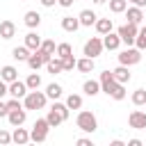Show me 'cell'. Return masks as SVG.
<instances>
[{
  "instance_id": "6da1fadb",
  "label": "cell",
  "mask_w": 146,
  "mask_h": 146,
  "mask_svg": "<svg viewBox=\"0 0 146 146\" xmlns=\"http://www.w3.org/2000/svg\"><path fill=\"white\" fill-rule=\"evenodd\" d=\"M46 100H48V96H46L43 91L30 89L27 96L23 98V107H25V110H43V107H46Z\"/></svg>"
},
{
  "instance_id": "7a4b0ae2",
  "label": "cell",
  "mask_w": 146,
  "mask_h": 146,
  "mask_svg": "<svg viewBox=\"0 0 146 146\" xmlns=\"http://www.w3.org/2000/svg\"><path fill=\"white\" fill-rule=\"evenodd\" d=\"M50 59H52V55H48L46 50L36 48V50H32V52H30V57H27V66H30L32 71H39V68H41V66H46Z\"/></svg>"
},
{
  "instance_id": "3957f363",
  "label": "cell",
  "mask_w": 146,
  "mask_h": 146,
  "mask_svg": "<svg viewBox=\"0 0 146 146\" xmlns=\"http://www.w3.org/2000/svg\"><path fill=\"white\" fill-rule=\"evenodd\" d=\"M75 123H78V128H80L82 132H96V128H98V121H96V116H94L91 112H87V110L78 114Z\"/></svg>"
},
{
  "instance_id": "277c9868",
  "label": "cell",
  "mask_w": 146,
  "mask_h": 146,
  "mask_svg": "<svg viewBox=\"0 0 146 146\" xmlns=\"http://www.w3.org/2000/svg\"><path fill=\"white\" fill-rule=\"evenodd\" d=\"M48 130H50V123H48V119H36V121H34V125H32L30 139H32V141H46V137H48Z\"/></svg>"
},
{
  "instance_id": "5b68a950",
  "label": "cell",
  "mask_w": 146,
  "mask_h": 146,
  "mask_svg": "<svg viewBox=\"0 0 146 146\" xmlns=\"http://www.w3.org/2000/svg\"><path fill=\"white\" fill-rule=\"evenodd\" d=\"M139 62H141V50L137 46L119 52V64H123V66H132V64H139Z\"/></svg>"
},
{
  "instance_id": "8992f818",
  "label": "cell",
  "mask_w": 146,
  "mask_h": 146,
  "mask_svg": "<svg viewBox=\"0 0 146 146\" xmlns=\"http://www.w3.org/2000/svg\"><path fill=\"white\" fill-rule=\"evenodd\" d=\"M116 32H119L121 41H123V43H128V46H132V43H135V39H137V34H139L137 25H135V23H130V21H128L125 25H121Z\"/></svg>"
},
{
  "instance_id": "52a82bcc",
  "label": "cell",
  "mask_w": 146,
  "mask_h": 146,
  "mask_svg": "<svg viewBox=\"0 0 146 146\" xmlns=\"http://www.w3.org/2000/svg\"><path fill=\"white\" fill-rule=\"evenodd\" d=\"M103 48H105V46H103V39H100V36H91V39L84 43V55L96 59V57L103 52Z\"/></svg>"
},
{
  "instance_id": "ba28073f",
  "label": "cell",
  "mask_w": 146,
  "mask_h": 146,
  "mask_svg": "<svg viewBox=\"0 0 146 146\" xmlns=\"http://www.w3.org/2000/svg\"><path fill=\"white\" fill-rule=\"evenodd\" d=\"M116 80H114V73L112 71H103L100 73V91H105L107 96H112V91L116 89Z\"/></svg>"
},
{
  "instance_id": "9c48e42d",
  "label": "cell",
  "mask_w": 146,
  "mask_h": 146,
  "mask_svg": "<svg viewBox=\"0 0 146 146\" xmlns=\"http://www.w3.org/2000/svg\"><path fill=\"white\" fill-rule=\"evenodd\" d=\"M128 123H130V128H135V130H146V112H141V110L130 112Z\"/></svg>"
},
{
  "instance_id": "30bf717a",
  "label": "cell",
  "mask_w": 146,
  "mask_h": 146,
  "mask_svg": "<svg viewBox=\"0 0 146 146\" xmlns=\"http://www.w3.org/2000/svg\"><path fill=\"white\" fill-rule=\"evenodd\" d=\"M27 84L25 82H21V80H14V82H9V94L14 96V98H25L27 96Z\"/></svg>"
},
{
  "instance_id": "8fae6325",
  "label": "cell",
  "mask_w": 146,
  "mask_h": 146,
  "mask_svg": "<svg viewBox=\"0 0 146 146\" xmlns=\"http://www.w3.org/2000/svg\"><path fill=\"white\" fill-rule=\"evenodd\" d=\"M103 46H105L107 50H116V48L121 46V36H119V32H116V34H114V32L103 34Z\"/></svg>"
},
{
  "instance_id": "7c38bea8",
  "label": "cell",
  "mask_w": 146,
  "mask_h": 146,
  "mask_svg": "<svg viewBox=\"0 0 146 146\" xmlns=\"http://www.w3.org/2000/svg\"><path fill=\"white\" fill-rule=\"evenodd\" d=\"M25 107H21V110H9V114H7V119H9V123L16 128V125H23L25 123Z\"/></svg>"
},
{
  "instance_id": "4fadbf2b",
  "label": "cell",
  "mask_w": 146,
  "mask_h": 146,
  "mask_svg": "<svg viewBox=\"0 0 146 146\" xmlns=\"http://www.w3.org/2000/svg\"><path fill=\"white\" fill-rule=\"evenodd\" d=\"M78 18H80V25H84V27H91V25H96V21H98L96 11H91V9H82Z\"/></svg>"
},
{
  "instance_id": "5bb4252c",
  "label": "cell",
  "mask_w": 146,
  "mask_h": 146,
  "mask_svg": "<svg viewBox=\"0 0 146 146\" xmlns=\"http://www.w3.org/2000/svg\"><path fill=\"white\" fill-rule=\"evenodd\" d=\"M112 73H114V80H116V82H121V84L130 82V78H132V75H130V71H128V66H123V64H119Z\"/></svg>"
},
{
  "instance_id": "9a60e30c",
  "label": "cell",
  "mask_w": 146,
  "mask_h": 146,
  "mask_svg": "<svg viewBox=\"0 0 146 146\" xmlns=\"http://www.w3.org/2000/svg\"><path fill=\"white\" fill-rule=\"evenodd\" d=\"M125 16H128V21H130V23H135V25H139V23H141V18H144L141 7H137V5H135V7H128V9H125Z\"/></svg>"
},
{
  "instance_id": "2e32d148",
  "label": "cell",
  "mask_w": 146,
  "mask_h": 146,
  "mask_svg": "<svg viewBox=\"0 0 146 146\" xmlns=\"http://www.w3.org/2000/svg\"><path fill=\"white\" fill-rule=\"evenodd\" d=\"M14 34H16V25H14L11 21H2V23H0V36L7 41V39H11Z\"/></svg>"
},
{
  "instance_id": "e0dca14e",
  "label": "cell",
  "mask_w": 146,
  "mask_h": 146,
  "mask_svg": "<svg viewBox=\"0 0 146 146\" xmlns=\"http://www.w3.org/2000/svg\"><path fill=\"white\" fill-rule=\"evenodd\" d=\"M41 41H43V39H41L36 32H27V34H25V46H27L30 50H36V48H41Z\"/></svg>"
},
{
  "instance_id": "ac0fdd59",
  "label": "cell",
  "mask_w": 146,
  "mask_h": 146,
  "mask_svg": "<svg viewBox=\"0 0 146 146\" xmlns=\"http://www.w3.org/2000/svg\"><path fill=\"white\" fill-rule=\"evenodd\" d=\"M30 48L27 46H16L14 50H11V57L16 59V62H27V57H30Z\"/></svg>"
},
{
  "instance_id": "d6986e66",
  "label": "cell",
  "mask_w": 146,
  "mask_h": 146,
  "mask_svg": "<svg viewBox=\"0 0 146 146\" xmlns=\"http://www.w3.org/2000/svg\"><path fill=\"white\" fill-rule=\"evenodd\" d=\"M0 78H2L5 82H14V80H18V71H16V66H2V68H0Z\"/></svg>"
},
{
  "instance_id": "ffe728a7",
  "label": "cell",
  "mask_w": 146,
  "mask_h": 146,
  "mask_svg": "<svg viewBox=\"0 0 146 146\" xmlns=\"http://www.w3.org/2000/svg\"><path fill=\"white\" fill-rule=\"evenodd\" d=\"M11 141H16V144H27V141H30V132H27L25 128L16 125V130H14V135H11Z\"/></svg>"
},
{
  "instance_id": "44dd1931",
  "label": "cell",
  "mask_w": 146,
  "mask_h": 146,
  "mask_svg": "<svg viewBox=\"0 0 146 146\" xmlns=\"http://www.w3.org/2000/svg\"><path fill=\"white\" fill-rule=\"evenodd\" d=\"M112 18H98L96 21V32L103 36V34H107V32H112Z\"/></svg>"
},
{
  "instance_id": "7402d4cb",
  "label": "cell",
  "mask_w": 146,
  "mask_h": 146,
  "mask_svg": "<svg viewBox=\"0 0 146 146\" xmlns=\"http://www.w3.org/2000/svg\"><path fill=\"white\" fill-rule=\"evenodd\" d=\"M75 68L82 71V73H91V71H94V57H87V55H84L82 59H78Z\"/></svg>"
},
{
  "instance_id": "603a6c76",
  "label": "cell",
  "mask_w": 146,
  "mask_h": 146,
  "mask_svg": "<svg viewBox=\"0 0 146 146\" xmlns=\"http://www.w3.org/2000/svg\"><path fill=\"white\" fill-rule=\"evenodd\" d=\"M82 91L87 94V96H96V94H100V80L96 82V80H87L84 84H82Z\"/></svg>"
},
{
  "instance_id": "cb8c5ba5",
  "label": "cell",
  "mask_w": 146,
  "mask_h": 146,
  "mask_svg": "<svg viewBox=\"0 0 146 146\" xmlns=\"http://www.w3.org/2000/svg\"><path fill=\"white\" fill-rule=\"evenodd\" d=\"M25 25L32 27V30L39 27V25H41V14H39V11H27V14H25Z\"/></svg>"
},
{
  "instance_id": "d4e9b609",
  "label": "cell",
  "mask_w": 146,
  "mask_h": 146,
  "mask_svg": "<svg viewBox=\"0 0 146 146\" xmlns=\"http://www.w3.org/2000/svg\"><path fill=\"white\" fill-rule=\"evenodd\" d=\"M62 27H64L66 32H75V30L80 27V18H73V16H64V18H62Z\"/></svg>"
},
{
  "instance_id": "484cf974",
  "label": "cell",
  "mask_w": 146,
  "mask_h": 146,
  "mask_svg": "<svg viewBox=\"0 0 146 146\" xmlns=\"http://www.w3.org/2000/svg\"><path fill=\"white\" fill-rule=\"evenodd\" d=\"M46 68H48V73H52V75H57V73H62V71H64V66H62V57L57 55L55 59H50V62L46 64Z\"/></svg>"
},
{
  "instance_id": "4316f807",
  "label": "cell",
  "mask_w": 146,
  "mask_h": 146,
  "mask_svg": "<svg viewBox=\"0 0 146 146\" xmlns=\"http://www.w3.org/2000/svg\"><path fill=\"white\" fill-rule=\"evenodd\" d=\"M46 119H48V123H50V128H57V125H59V123L64 121V119H62V114H59V112H57L55 107H50V110H48V114H46Z\"/></svg>"
},
{
  "instance_id": "83f0119b",
  "label": "cell",
  "mask_w": 146,
  "mask_h": 146,
  "mask_svg": "<svg viewBox=\"0 0 146 146\" xmlns=\"http://www.w3.org/2000/svg\"><path fill=\"white\" fill-rule=\"evenodd\" d=\"M128 9V0H110V11L112 14H123Z\"/></svg>"
},
{
  "instance_id": "f1b7e54d",
  "label": "cell",
  "mask_w": 146,
  "mask_h": 146,
  "mask_svg": "<svg viewBox=\"0 0 146 146\" xmlns=\"http://www.w3.org/2000/svg\"><path fill=\"white\" fill-rule=\"evenodd\" d=\"M46 96H48V98H52V100H57V98L62 96V87H59L57 82L48 84V87H46Z\"/></svg>"
},
{
  "instance_id": "f546056e",
  "label": "cell",
  "mask_w": 146,
  "mask_h": 146,
  "mask_svg": "<svg viewBox=\"0 0 146 146\" xmlns=\"http://www.w3.org/2000/svg\"><path fill=\"white\" fill-rule=\"evenodd\" d=\"M25 84H27V89H39L41 87V75L39 73H30L27 80H25Z\"/></svg>"
},
{
  "instance_id": "4dcf8cb0",
  "label": "cell",
  "mask_w": 146,
  "mask_h": 146,
  "mask_svg": "<svg viewBox=\"0 0 146 146\" xmlns=\"http://www.w3.org/2000/svg\"><path fill=\"white\" fill-rule=\"evenodd\" d=\"M66 105H68V110H80V107H82V96L71 94V96L66 98Z\"/></svg>"
},
{
  "instance_id": "1f68e13d",
  "label": "cell",
  "mask_w": 146,
  "mask_h": 146,
  "mask_svg": "<svg viewBox=\"0 0 146 146\" xmlns=\"http://www.w3.org/2000/svg\"><path fill=\"white\" fill-rule=\"evenodd\" d=\"M132 103L139 107V105H146V89H137L132 94Z\"/></svg>"
},
{
  "instance_id": "d6a6232c",
  "label": "cell",
  "mask_w": 146,
  "mask_h": 146,
  "mask_svg": "<svg viewBox=\"0 0 146 146\" xmlns=\"http://www.w3.org/2000/svg\"><path fill=\"white\" fill-rule=\"evenodd\" d=\"M75 64H78V59H75L73 55L62 57V66H64V71H73V68H75Z\"/></svg>"
},
{
  "instance_id": "836d02e7",
  "label": "cell",
  "mask_w": 146,
  "mask_h": 146,
  "mask_svg": "<svg viewBox=\"0 0 146 146\" xmlns=\"http://www.w3.org/2000/svg\"><path fill=\"white\" fill-rule=\"evenodd\" d=\"M41 50H46L48 55H55V52H57V46H55V41L46 39V41H41Z\"/></svg>"
},
{
  "instance_id": "e575fe53",
  "label": "cell",
  "mask_w": 146,
  "mask_h": 146,
  "mask_svg": "<svg viewBox=\"0 0 146 146\" xmlns=\"http://www.w3.org/2000/svg\"><path fill=\"white\" fill-rule=\"evenodd\" d=\"M57 55H59V57H68V55H73V48H71L68 43H59V46H57Z\"/></svg>"
},
{
  "instance_id": "d590c367",
  "label": "cell",
  "mask_w": 146,
  "mask_h": 146,
  "mask_svg": "<svg viewBox=\"0 0 146 146\" xmlns=\"http://www.w3.org/2000/svg\"><path fill=\"white\" fill-rule=\"evenodd\" d=\"M52 107L62 114V119H64V121L68 119V105H66V103H52Z\"/></svg>"
},
{
  "instance_id": "8d00e7d4",
  "label": "cell",
  "mask_w": 146,
  "mask_h": 146,
  "mask_svg": "<svg viewBox=\"0 0 146 146\" xmlns=\"http://www.w3.org/2000/svg\"><path fill=\"white\" fill-rule=\"evenodd\" d=\"M112 98H114V100H123V98H125V89H123V84H121V82H119V84H116V89L112 91Z\"/></svg>"
},
{
  "instance_id": "74e56055",
  "label": "cell",
  "mask_w": 146,
  "mask_h": 146,
  "mask_svg": "<svg viewBox=\"0 0 146 146\" xmlns=\"http://www.w3.org/2000/svg\"><path fill=\"white\" fill-rule=\"evenodd\" d=\"M135 46L139 48V50H146V34H137V39H135Z\"/></svg>"
},
{
  "instance_id": "f35d334b",
  "label": "cell",
  "mask_w": 146,
  "mask_h": 146,
  "mask_svg": "<svg viewBox=\"0 0 146 146\" xmlns=\"http://www.w3.org/2000/svg\"><path fill=\"white\" fill-rule=\"evenodd\" d=\"M7 107L9 110H21L23 105H21V98H11V100H7Z\"/></svg>"
},
{
  "instance_id": "ab89813d",
  "label": "cell",
  "mask_w": 146,
  "mask_h": 146,
  "mask_svg": "<svg viewBox=\"0 0 146 146\" xmlns=\"http://www.w3.org/2000/svg\"><path fill=\"white\" fill-rule=\"evenodd\" d=\"M11 141V135L7 130H0V144H9Z\"/></svg>"
},
{
  "instance_id": "60d3db41",
  "label": "cell",
  "mask_w": 146,
  "mask_h": 146,
  "mask_svg": "<svg viewBox=\"0 0 146 146\" xmlns=\"http://www.w3.org/2000/svg\"><path fill=\"white\" fill-rule=\"evenodd\" d=\"M7 94H9V84L0 78V98H2V96H7Z\"/></svg>"
},
{
  "instance_id": "b9f144b4",
  "label": "cell",
  "mask_w": 146,
  "mask_h": 146,
  "mask_svg": "<svg viewBox=\"0 0 146 146\" xmlns=\"http://www.w3.org/2000/svg\"><path fill=\"white\" fill-rule=\"evenodd\" d=\"M75 144H78V146H94V144H91V139H84V137L75 139Z\"/></svg>"
},
{
  "instance_id": "7bdbcfd3",
  "label": "cell",
  "mask_w": 146,
  "mask_h": 146,
  "mask_svg": "<svg viewBox=\"0 0 146 146\" xmlns=\"http://www.w3.org/2000/svg\"><path fill=\"white\" fill-rule=\"evenodd\" d=\"M7 114H9V107H7V103L0 100V116H7Z\"/></svg>"
},
{
  "instance_id": "ee69618b",
  "label": "cell",
  "mask_w": 146,
  "mask_h": 146,
  "mask_svg": "<svg viewBox=\"0 0 146 146\" xmlns=\"http://www.w3.org/2000/svg\"><path fill=\"white\" fill-rule=\"evenodd\" d=\"M73 2H75V0H57V5H59V7H71Z\"/></svg>"
},
{
  "instance_id": "f6af8a7d",
  "label": "cell",
  "mask_w": 146,
  "mask_h": 146,
  "mask_svg": "<svg viewBox=\"0 0 146 146\" xmlns=\"http://www.w3.org/2000/svg\"><path fill=\"white\" fill-rule=\"evenodd\" d=\"M55 2H57V0H41V5H43V7H52Z\"/></svg>"
},
{
  "instance_id": "bcb514c9",
  "label": "cell",
  "mask_w": 146,
  "mask_h": 146,
  "mask_svg": "<svg viewBox=\"0 0 146 146\" xmlns=\"http://www.w3.org/2000/svg\"><path fill=\"white\" fill-rule=\"evenodd\" d=\"M128 146H141V141H139V139H130V141H128Z\"/></svg>"
},
{
  "instance_id": "7dc6e473",
  "label": "cell",
  "mask_w": 146,
  "mask_h": 146,
  "mask_svg": "<svg viewBox=\"0 0 146 146\" xmlns=\"http://www.w3.org/2000/svg\"><path fill=\"white\" fill-rule=\"evenodd\" d=\"M135 5L137 7H146V0H135Z\"/></svg>"
},
{
  "instance_id": "c3c4849f",
  "label": "cell",
  "mask_w": 146,
  "mask_h": 146,
  "mask_svg": "<svg viewBox=\"0 0 146 146\" xmlns=\"http://www.w3.org/2000/svg\"><path fill=\"white\" fill-rule=\"evenodd\" d=\"M94 2H96V5H105L107 0H94Z\"/></svg>"
},
{
  "instance_id": "681fc988",
  "label": "cell",
  "mask_w": 146,
  "mask_h": 146,
  "mask_svg": "<svg viewBox=\"0 0 146 146\" xmlns=\"http://www.w3.org/2000/svg\"><path fill=\"white\" fill-rule=\"evenodd\" d=\"M139 32H141V34H146V25H144V27H141V30H139Z\"/></svg>"
},
{
  "instance_id": "f907efd6",
  "label": "cell",
  "mask_w": 146,
  "mask_h": 146,
  "mask_svg": "<svg viewBox=\"0 0 146 146\" xmlns=\"http://www.w3.org/2000/svg\"><path fill=\"white\" fill-rule=\"evenodd\" d=\"M130 2H135V0H130Z\"/></svg>"
}]
</instances>
